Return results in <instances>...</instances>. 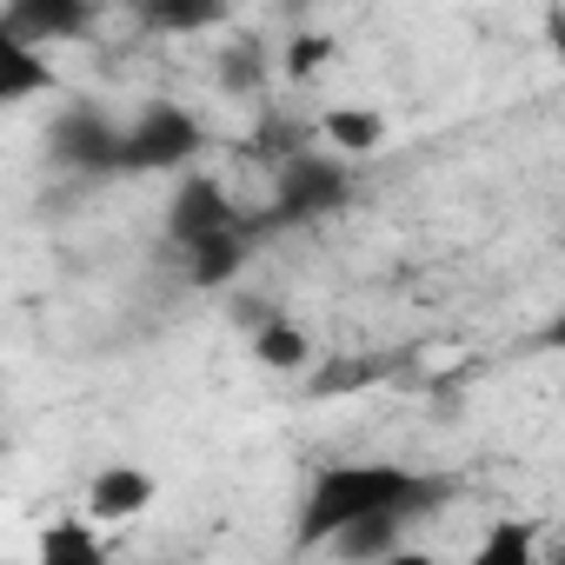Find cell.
Returning a JSON list of instances; mask_svg holds the SVG:
<instances>
[{
	"label": "cell",
	"instance_id": "cell-12",
	"mask_svg": "<svg viewBox=\"0 0 565 565\" xmlns=\"http://www.w3.org/2000/svg\"><path fill=\"white\" fill-rule=\"evenodd\" d=\"M253 360H259L266 373H307V360H313V340H307V327H300V320L273 313V320L253 333Z\"/></svg>",
	"mask_w": 565,
	"mask_h": 565
},
{
	"label": "cell",
	"instance_id": "cell-13",
	"mask_svg": "<svg viewBox=\"0 0 565 565\" xmlns=\"http://www.w3.org/2000/svg\"><path fill=\"white\" fill-rule=\"evenodd\" d=\"M246 246H253V226H246V233H226V239H213V246H193V253H186V287H200V294L233 287L239 266H246Z\"/></svg>",
	"mask_w": 565,
	"mask_h": 565
},
{
	"label": "cell",
	"instance_id": "cell-18",
	"mask_svg": "<svg viewBox=\"0 0 565 565\" xmlns=\"http://www.w3.org/2000/svg\"><path fill=\"white\" fill-rule=\"evenodd\" d=\"M532 347H539V353H565V307L539 327V340H532Z\"/></svg>",
	"mask_w": 565,
	"mask_h": 565
},
{
	"label": "cell",
	"instance_id": "cell-15",
	"mask_svg": "<svg viewBox=\"0 0 565 565\" xmlns=\"http://www.w3.org/2000/svg\"><path fill=\"white\" fill-rule=\"evenodd\" d=\"M327 61H333V41H327V34H300V41L287 47V74H294V81H307V74H320Z\"/></svg>",
	"mask_w": 565,
	"mask_h": 565
},
{
	"label": "cell",
	"instance_id": "cell-1",
	"mask_svg": "<svg viewBox=\"0 0 565 565\" xmlns=\"http://www.w3.org/2000/svg\"><path fill=\"white\" fill-rule=\"evenodd\" d=\"M446 486L413 472V466H393V459H347V466H320L307 479V499L294 512V545L313 552V545H333L340 532L366 525V519H413L426 505H439Z\"/></svg>",
	"mask_w": 565,
	"mask_h": 565
},
{
	"label": "cell",
	"instance_id": "cell-20",
	"mask_svg": "<svg viewBox=\"0 0 565 565\" xmlns=\"http://www.w3.org/2000/svg\"><path fill=\"white\" fill-rule=\"evenodd\" d=\"M160 565H200V558H160Z\"/></svg>",
	"mask_w": 565,
	"mask_h": 565
},
{
	"label": "cell",
	"instance_id": "cell-8",
	"mask_svg": "<svg viewBox=\"0 0 565 565\" xmlns=\"http://www.w3.org/2000/svg\"><path fill=\"white\" fill-rule=\"evenodd\" d=\"M34 565H107V539L87 512H61V519L41 525Z\"/></svg>",
	"mask_w": 565,
	"mask_h": 565
},
{
	"label": "cell",
	"instance_id": "cell-14",
	"mask_svg": "<svg viewBox=\"0 0 565 565\" xmlns=\"http://www.w3.org/2000/svg\"><path fill=\"white\" fill-rule=\"evenodd\" d=\"M399 545H406V519H366V525H353V532L333 539V558H347V565H386Z\"/></svg>",
	"mask_w": 565,
	"mask_h": 565
},
{
	"label": "cell",
	"instance_id": "cell-5",
	"mask_svg": "<svg viewBox=\"0 0 565 565\" xmlns=\"http://www.w3.org/2000/svg\"><path fill=\"white\" fill-rule=\"evenodd\" d=\"M167 239L180 246V253H193V246H213V239H226V233H246V220H239V200H233V186L220 180V173H186L173 193H167Z\"/></svg>",
	"mask_w": 565,
	"mask_h": 565
},
{
	"label": "cell",
	"instance_id": "cell-10",
	"mask_svg": "<svg viewBox=\"0 0 565 565\" xmlns=\"http://www.w3.org/2000/svg\"><path fill=\"white\" fill-rule=\"evenodd\" d=\"M54 87H61V81H54V61H47L41 47L0 34V107H21V100L54 94Z\"/></svg>",
	"mask_w": 565,
	"mask_h": 565
},
{
	"label": "cell",
	"instance_id": "cell-19",
	"mask_svg": "<svg viewBox=\"0 0 565 565\" xmlns=\"http://www.w3.org/2000/svg\"><path fill=\"white\" fill-rule=\"evenodd\" d=\"M386 565H446V558H439V552H426V545H399Z\"/></svg>",
	"mask_w": 565,
	"mask_h": 565
},
{
	"label": "cell",
	"instance_id": "cell-6",
	"mask_svg": "<svg viewBox=\"0 0 565 565\" xmlns=\"http://www.w3.org/2000/svg\"><path fill=\"white\" fill-rule=\"evenodd\" d=\"M0 34L47 54L54 41L94 34V8H81V0H8V8H0Z\"/></svg>",
	"mask_w": 565,
	"mask_h": 565
},
{
	"label": "cell",
	"instance_id": "cell-16",
	"mask_svg": "<svg viewBox=\"0 0 565 565\" xmlns=\"http://www.w3.org/2000/svg\"><path fill=\"white\" fill-rule=\"evenodd\" d=\"M147 21L153 28H213V21H226V8H147Z\"/></svg>",
	"mask_w": 565,
	"mask_h": 565
},
{
	"label": "cell",
	"instance_id": "cell-7",
	"mask_svg": "<svg viewBox=\"0 0 565 565\" xmlns=\"http://www.w3.org/2000/svg\"><path fill=\"white\" fill-rule=\"evenodd\" d=\"M160 499V479L147 472V466H134V459H114V466H100L94 479H87V519L94 525H127V519H140L147 505Z\"/></svg>",
	"mask_w": 565,
	"mask_h": 565
},
{
	"label": "cell",
	"instance_id": "cell-17",
	"mask_svg": "<svg viewBox=\"0 0 565 565\" xmlns=\"http://www.w3.org/2000/svg\"><path fill=\"white\" fill-rule=\"evenodd\" d=\"M259 74H266V61H253V54H226V61H220V81H226L233 94H239V87H253Z\"/></svg>",
	"mask_w": 565,
	"mask_h": 565
},
{
	"label": "cell",
	"instance_id": "cell-3",
	"mask_svg": "<svg viewBox=\"0 0 565 565\" xmlns=\"http://www.w3.org/2000/svg\"><path fill=\"white\" fill-rule=\"evenodd\" d=\"M347 193H353V173H347V160H320V153H287L279 160V173H273V206H266V233H279V226H307V220H320V213H340L347 206Z\"/></svg>",
	"mask_w": 565,
	"mask_h": 565
},
{
	"label": "cell",
	"instance_id": "cell-9",
	"mask_svg": "<svg viewBox=\"0 0 565 565\" xmlns=\"http://www.w3.org/2000/svg\"><path fill=\"white\" fill-rule=\"evenodd\" d=\"M320 140H327V153L333 160H366V153H380L386 147V114L380 107H327L320 114Z\"/></svg>",
	"mask_w": 565,
	"mask_h": 565
},
{
	"label": "cell",
	"instance_id": "cell-2",
	"mask_svg": "<svg viewBox=\"0 0 565 565\" xmlns=\"http://www.w3.org/2000/svg\"><path fill=\"white\" fill-rule=\"evenodd\" d=\"M206 153V120L180 100H147L127 120V147H120V173H200L193 160Z\"/></svg>",
	"mask_w": 565,
	"mask_h": 565
},
{
	"label": "cell",
	"instance_id": "cell-4",
	"mask_svg": "<svg viewBox=\"0 0 565 565\" xmlns=\"http://www.w3.org/2000/svg\"><path fill=\"white\" fill-rule=\"evenodd\" d=\"M120 147H127V127L107 120L94 100H67L47 127V160L74 180H114L120 173Z\"/></svg>",
	"mask_w": 565,
	"mask_h": 565
},
{
	"label": "cell",
	"instance_id": "cell-11",
	"mask_svg": "<svg viewBox=\"0 0 565 565\" xmlns=\"http://www.w3.org/2000/svg\"><path fill=\"white\" fill-rule=\"evenodd\" d=\"M459 565H545V558H539V525H525V519H492L486 539H479Z\"/></svg>",
	"mask_w": 565,
	"mask_h": 565
}]
</instances>
